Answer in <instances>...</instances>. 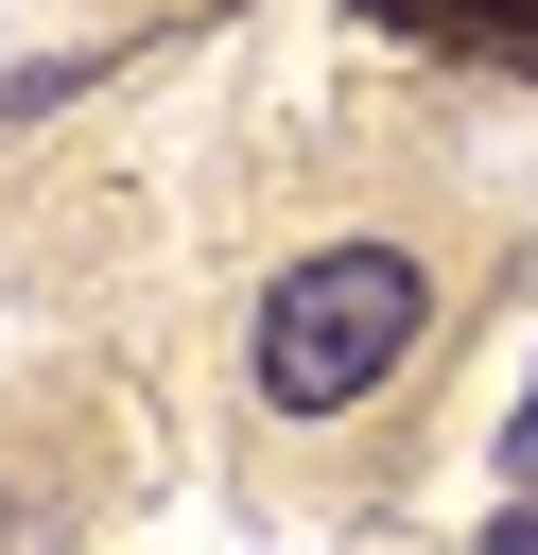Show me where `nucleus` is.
Here are the masks:
<instances>
[{
	"label": "nucleus",
	"instance_id": "4",
	"mask_svg": "<svg viewBox=\"0 0 538 555\" xmlns=\"http://www.w3.org/2000/svg\"><path fill=\"white\" fill-rule=\"evenodd\" d=\"M486 555H538V503H521V520H503V538H486Z\"/></svg>",
	"mask_w": 538,
	"mask_h": 555
},
{
	"label": "nucleus",
	"instance_id": "2",
	"mask_svg": "<svg viewBox=\"0 0 538 555\" xmlns=\"http://www.w3.org/2000/svg\"><path fill=\"white\" fill-rule=\"evenodd\" d=\"M417 35H469V52H521L538 69V0H399Z\"/></svg>",
	"mask_w": 538,
	"mask_h": 555
},
{
	"label": "nucleus",
	"instance_id": "3",
	"mask_svg": "<svg viewBox=\"0 0 538 555\" xmlns=\"http://www.w3.org/2000/svg\"><path fill=\"white\" fill-rule=\"evenodd\" d=\"M503 468H521V486H538V382H521V416H503Z\"/></svg>",
	"mask_w": 538,
	"mask_h": 555
},
{
	"label": "nucleus",
	"instance_id": "1",
	"mask_svg": "<svg viewBox=\"0 0 538 555\" xmlns=\"http://www.w3.org/2000/svg\"><path fill=\"white\" fill-rule=\"evenodd\" d=\"M417 330H434V260L417 243H312L260 295V399L278 416H347L364 382H399Z\"/></svg>",
	"mask_w": 538,
	"mask_h": 555
}]
</instances>
